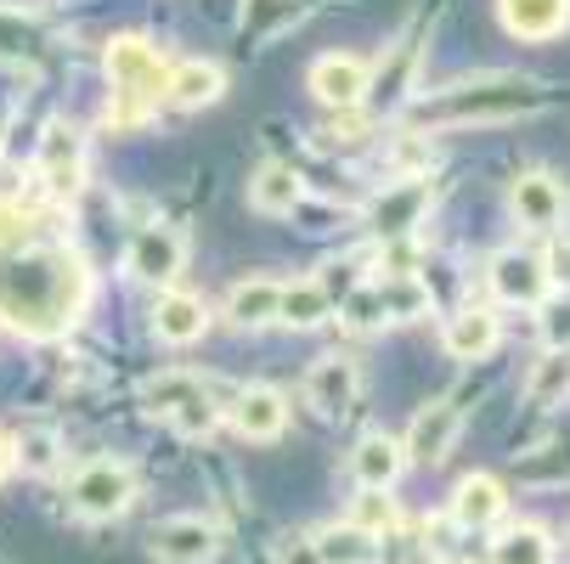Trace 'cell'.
Listing matches in <instances>:
<instances>
[{"label": "cell", "instance_id": "74e56055", "mask_svg": "<svg viewBox=\"0 0 570 564\" xmlns=\"http://www.w3.org/2000/svg\"><path fill=\"white\" fill-rule=\"evenodd\" d=\"M277 564H322L316 536H311V531H288V536L277 542Z\"/></svg>", "mask_w": 570, "mask_h": 564}, {"label": "cell", "instance_id": "f546056e", "mask_svg": "<svg viewBox=\"0 0 570 564\" xmlns=\"http://www.w3.org/2000/svg\"><path fill=\"white\" fill-rule=\"evenodd\" d=\"M564 395H570V350H548L525 378V400L531 407H553V400H564Z\"/></svg>", "mask_w": 570, "mask_h": 564}, {"label": "cell", "instance_id": "277c9868", "mask_svg": "<svg viewBox=\"0 0 570 564\" xmlns=\"http://www.w3.org/2000/svg\"><path fill=\"white\" fill-rule=\"evenodd\" d=\"M136 503V468L119 457H91L68 479V508L79 520H119Z\"/></svg>", "mask_w": 570, "mask_h": 564}, {"label": "cell", "instance_id": "1f68e13d", "mask_svg": "<svg viewBox=\"0 0 570 564\" xmlns=\"http://www.w3.org/2000/svg\"><path fill=\"white\" fill-rule=\"evenodd\" d=\"M46 46L40 18L18 12V7H0V57H35Z\"/></svg>", "mask_w": 570, "mask_h": 564}, {"label": "cell", "instance_id": "7c38bea8", "mask_svg": "<svg viewBox=\"0 0 570 564\" xmlns=\"http://www.w3.org/2000/svg\"><path fill=\"white\" fill-rule=\"evenodd\" d=\"M232 429L243 441H277L288 429V395L272 389V384H249V389H237L232 395V407H226Z\"/></svg>", "mask_w": 570, "mask_h": 564}, {"label": "cell", "instance_id": "4fadbf2b", "mask_svg": "<svg viewBox=\"0 0 570 564\" xmlns=\"http://www.w3.org/2000/svg\"><path fill=\"white\" fill-rule=\"evenodd\" d=\"M485 277H492V294H498L503 305H542V299H548L542 260L525 255V249H498L492 266H485Z\"/></svg>", "mask_w": 570, "mask_h": 564}, {"label": "cell", "instance_id": "7a4b0ae2", "mask_svg": "<svg viewBox=\"0 0 570 564\" xmlns=\"http://www.w3.org/2000/svg\"><path fill=\"white\" fill-rule=\"evenodd\" d=\"M548 108V86L531 73H474V79H452V86L430 91L419 102V125H485V119H520Z\"/></svg>", "mask_w": 570, "mask_h": 564}, {"label": "cell", "instance_id": "d590c367", "mask_svg": "<svg viewBox=\"0 0 570 564\" xmlns=\"http://www.w3.org/2000/svg\"><path fill=\"white\" fill-rule=\"evenodd\" d=\"M542 345L548 350H570V294L542 299Z\"/></svg>", "mask_w": 570, "mask_h": 564}, {"label": "cell", "instance_id": "5bb4252c", "mask_svg": "<svg viewBox=\"0 0 570 564\" xmlns=\"http://www.w3.org/2000/svg\"><path fill=\"white\" fill-rule=\"evenodd\" d=\"M458 429H463V413L452 407V400H430V407H419L413 429H406V457L419 463H446L452 446H458Z\"/></svg>", "mask_w": 570, "mask_h": 564}, {"label": "cell", "instance_id": "d6a6232c", "mask_svg": "<svg viewBox=\"0 0 570 564\" xmlns=\"http://www.w3.org/2000/svg\"><path fill=\"white\" fill-rule=\"evenodd\" d=\"M351 525H356V531H367V536L379 542V536H390V531L401 525V508H395V497H390V492H362V497L351 503Z\"/></svg>", "mask_w": 570, "mask_h": 564}, {"label": "cell", "instance_id": "6da1fadb", "mask_svg": "<svg viewBox=\"0 0 570 564\" xmlns=\"http://www.w3.org/2000/svg\"><path fill=\"white\" fill-rule=\"evenodd\" d=\"M91 305V266L73 244L46 237L29 209L0 204V321L29 339L68 334Z\"/></svg>", "mask_w": 570, "mask_h": 564}, {"label": "cell", "instance_id": "ffe728a7", "mask_svg": "<svg viewBox=\"0 0 570 564\" xmlns=\"http://www.w3.org/2000/svg\"><path fill=\"white\" fill-rule=\"evenodd\" d=\"M413 68H419V34H401V40L373 62V86H367V97H379L384 108H401L406 91H413Z\"/></svg>", "mask_w": 570, "mask_h": 564}, {"label": "cell", "instance_id": "4dcf8cb0", "mask_svg": "<svg viewBox=\"0 0 570 564\" xmlns=\"http://www.w3.org/2000/svg\"><path fill=\"white\" fill-rule=\"evenodd\" d=\"M12 463H23L29 474H51L62 463V435L46 429V424H29L18 441H12Z\"/></svg>", "mask_w": 570, "mask_h": 564}, {"label": "cell", "instance_id": "f35d334b", "mask_svg": "<svg viewBox=\"0 0 570 564\" xmlns=\"http://www.w3.org/2000/svg\"><path fill=\"white\" fill-rule=\"evenodd\" d=\"M7 468H12V441L0 435V479H7Z\"/></svg>", "mask_w": 570, "mask_h": 564}, {"label": "cell", "instance_id": "9c48e42d", "mask_svg": "<svg viewBox=\"0 0 570 564\" xmlns=\"http://www.w3.org/2000/svg\"><path fill=\"white\" fill-rule=\"evenodd\" d=\"M356 395H362V362L334 350V356H322L311 373H305V407L322 413V418H340L356 407Z\"/></svg>", "mask_w": 570, "mask_h": 564}, {"label": "cell", "instance_id": "5b68a950", "mask_svg": "<svg viewBox=\"0 0 570 564\" xmlns=\"http://www.w3.org/2000/svg\"><path fill=\"white\" fill-rule=\"evenodd\" d=\"M430 204H435V181H430V176H406V181H390V187L362 209V220H367V231L379 237V244H395V237H413V231L424 226Z\"/></svg>", "mask_w": 570, "mask_h": 564}, {"label": "cell", "instance_id": "8992f818", "mask_svg": "<svg viewBox=\"0 0 570 564\" xmlns=\"http://www.w3.org/2000/svg\"><path fill=\"white\" fill-rule=\"evenodd\" d=\"M187 266V231L176 220H147L136 226L130 237V249H125V271L141 277V283H158V288H170Z\"/></svg>", "mask_w": 570, "mask_h": 564}, {"label": "cell", "instance_id": "4316f807", "mask_svg": "<svg viewBox=\"0 0 570 564\" xmlns=\"http://www.w3.org/2000/svg\"><path fill=\"white\" fill-rule=\"evenodd\" d=\"M311 536H316L322 564H379V542L367 531H356L351 520L345 525H328V531H311Z\"/></svg>", "mask_w": 570, "mask_h": 564}, {"label": "cell", "instance_id": "d4e9b609", "mask_svg": "<svg viewBox=\"0 0 570 564\" xmlns=\"http://www.w3.org/2000/svg\"><path fill=\"white\" fill-rule=\"evenodd\" d=\"M209 384L198 378V373H187V367H170V373H158V378H147L141 384V407L147 413H158V418H170V413H181L193 395H204Z\"/></svg>", "mask_w": 570, "mask_h": 564}, {"label": "cell", "instance_id": "603a6c76", "mask_svg": "<svg viewBox=\"0 0 570 564\" xmlns=\"http://www.w3.org/2000/svg\"><path fill=\"white\" fill-rule=\"evenodd\" d=\"M249 204L261 209V215H294L299 204H305V181H299V170L294 165H261L255 170V181H249Z\"/></svg>", "mask_w": 570, "mask_h": 564}, {"label": "cell", "instance_id": "8d00e7d4", "mask_svg": "<svg viewBox=\"0 0 570 564\" xmlns=\"http://www.w3.org/2000/svg\"><path fill=\"white\" fill-rule=\"evenodd\" d=\"M537 260H542L548 294H570V237H553V244H548Z\"/></svg>", "mask_w": 570, "mask_h": 564}, {"label": "cell", "instance_id": "44dd1931", "mask_svg": "<svg viewBox=\"0 0 570 564\" xmlns=\"http://www.w3.org/2000/svg\"><path fill=\"white\" fill-rule=\"evenodd\" d=\"M492 350H498V316L485 305H463L446 321V356L452 362H485Z\"/></svg>", "mask_w": 570, "mask_h": 564}, {"label": "cell", "instance_id": "2e32d148", "mask_svg": "<svg viewBox=\"0 0 570 564\" xmlns=\"http://www.w3.org/2000/svg\"><path fill=\"white\" fill-rule=\"evenodd\" d=\"M401 468H406V446L395 435H384V429L362 435L356 452H351V474H356L362 492H390L401 479Z\"/></svg>", "mask_w": 570, "mask_h": 564}, {"label": "cell", "instance_id": "d6986e66", "mask_svg": "<svg viewBox=\"0 0 570 564\" xmlns=\"http://www.w3.org/2000/svg\"><path fill=\"white\" fill-rule=\"evenodd\" d=\"M498 18L514 40H553L570 29V0H498Z\"/></svg>", "mask_w": 570, "mask_h": 564}, {"label": "cell", "instance_id": "484cf974", "mask_svg": "<svg viewBox=\"0 0 570 564\" xmlns=\"http://www.w3.org/2000/svg\"><path fill=\"white\" fill-rule=\"evenodd\" d=\"M492 564H553V536L542 525L520 520L492 542Z\"/></svg>", "mask_w": 570, "mask_h": 564}, {"label": "cell", "instance_id": "52a82bcc", "mask_svg": "<svg viewBox=\"0 0 570 564\" xmlns=\"http://www.w3.org/2000/svg\"><path fill=\"white\" fill-rule=\"evenodd\" d=\"M35 176L51 198H73L86 187V136H79L68 119H51L40 147H35Z\"/></svg>", "mask_w": 570, "mask_h": 564}, {"label": "cell", "instance_id": "83f0119b", "mask_svg": "<svg viewBox=\"0 0 570 564\" xmlns=\"http://www.w3.org/2000/svg\"><path fill=\"white\" fill-rule=\"evenodd\" d=\"M373 283H379V299H384V316L390 321H419L435 305V294H430L424 277H373Z\"/></svg>", "mask_w": 570, "mask_h": 564}, {"label": "cell", "instance_id": "ab89813d", "mask_svg": "<svg viewBox=\"0 0 570 564\" xmlns=\"http://www.w3.org/2000/svg\"><path fill=\"white\" fill-rule=\"evenodd\" d=\"M0 152H7V136H0Z\"/></svg>", "mask_w": 570, "mask_h": 564}, {"label": "cell", "instance_id": "e0dca14e", "mask_svg": "<svg viewBox=\"0 0 570 564\" xmlns=\"http://www.w3.org/2000/svg\"><path fill=\"white\" fill-rule=\"evenodd\" d=\"M226 97V68L209 62V57H181L170 62V86H165V102L170 108H209Z\"/></svg>", "mask_w": 570, "mask_h": 564}, {"label": "cell", "instance_id": "3957f363", "mask_svg": "<svg viewBox=\"0 0 570 564\" xmlns=\"http://www.w3.org/2000/svg\"><path fill=\"white\" fill-rule=\"evenodd\" d=\"M102 68H108V86H114V102H108V125L114 130H136L158 113L165 102V86H170V62L147 34H114L108 51H102Z\"/></svg>", "mask_w": 570, "mask_h": 564}, {"label": "cell", "instance_id": "8fae6325", "mask_svg": "<svg viewBox=\"0 0 570 564\" xmlns=\"http://www.w3.org/2000/svg\"><path fill=\"white\" fill-rule=\"evenodd\" d=\"M153 558L158 564H215L220 558V525L204 514H176L153 531Z\"/></svg>", "mask_w": 570, "mask_h": 564}, {"label": "cell", "instance_id": "ac0fdd59", "mask_svg": "<svg viewBox=\"0 0 570 564\" xmlns=\"http://www.w3.org/2000/svg\"><path fill=\"white\" fill-rule=\"evenodd\" d=\"M509 514V492L498 486L492 474H463L458 479V492H452V520L463 531H485V525H498Z\"/></svg>", "mask_w": 570, "mask_h": 564}, {"label": "cell", "instance_id": "f1b7e54d", "mask_svg": "<svg viewBox=\"0 0 570 564\" xmlns=\"http://www.w3.org/2000/svg\"><path fill=\"white\" fill-rule=\"evenodd\" d=\"M299 12H305V0H243V7H237V29L249 34V40H272Z\"/></svg>", "mask_w": 570, "mask_h": 564}, {"label": "cell", "instance_id": "cb8c5ba5", "mask_svg": "<svg viewBox=\"0 0 570 564\" xmlns=\"http://www.w3.org/2000/svg\"><path fill=\"white\" fill-rule=\"evenodd\" d=\"M334 316V299L322 294L316 277H299V283H283V305H277V321L283 328H322V321Z\"/></svg>", "mask_w": 570, "mask_h": 564}, {"label": "cell", "instance_id": "ba28073f", "mask_svg": "<svg viewBox=\"0 0 570 564\" xmlns=\"http://www.w3.org/2000/svg\"><path fill=\"white\" fill-rule=\"evenodd\" d=\"M367 86H373V62L367 57H351V51H328L311 62V97L334 113H351V108H367Z\"/></svg>", "mask_w": 570, "mask_h": 564}, {"label": "cell", "instance_id": "7402d4cb", "mask_svg": "<svg viewBox=\"0 0 570 564\" xmlns=\"http://www.w3.org/2000/svg\"><path fill=\"white\" fill-rule=\"evenodd\" d=\"M277 305H283V283L277 277H243V283H232V294H226V316L237 321V328H272L277 321Z\"/></svg>", "mask_w": 570, "mask_h": 564}, {"label": "cell", "instance_id": "e575fe53", "mask_svg": "<svg viewBox=\"0 0 570 564\" xmlns=\"http://www.w3.org/2000/svg\"><path fill=\"white\" fill-rule=\"evenodd\" d=\"M322 136H328V147H362V141L373 136V113H367V108L334 113V119H328V130H322Z\"/></svg>", "mask_w": 570, "mask_h": 564}, {"label": "cell", "instance_id": "9a60e30c", "mask_svg": "<svg viewBox=\"0 0 570 564\" xmlns=\"http://www.w3.org/2000/svg\"><path fill=\"white\" fill-rule=\"evenodd\" d=\"M153 334L165 345H198L209 334V305L198 294H181V288H165L153 299Z\"/></svg>", "mask_w": 570, "mask_h": 564}, {"label": "cell", "instance_id": "836d02e7", "mask_svg": "<svg viewBox=\"0 0 570 564\" xmlns=\"http://www.w3.org/2000/svg\"><path fill=\"white\" fill-rule=\"evenodd\" d=\"M215 424H220V407H215V395H209V389H204V395H193L181 413H170V429H176V435H187V441L215 435Z\"/></svg>", "mask_w": 570, "mask_h": 564}, {"label": "cell", "instance_id": "30bf717a", "mask_svg": "<svg viewBox=\"0 0 570 564\" xmlns=\"http://www.w3.org/2000/svg\"><path fill=\"white\" fill-rule=\"evenodd\" d=\"M509 204H514V220L525 231H559L564 215H570V192L548 170H520L514 187H509Z\"/></svg>", "mask_w": 570, "mask_h": 564}]
</instances>
